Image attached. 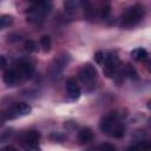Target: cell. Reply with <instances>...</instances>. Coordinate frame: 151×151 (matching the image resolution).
Returning a JSON list of instances; mask_svg holds the SVG:
<instances>
[{"label": "cell", "mask_w": 151, "mask_h": 151, "mask_svg": "<svg viewBox=\"0 0 151 151\" xmlns=\"http://www.w3.org/2000/svg\"><path fill=\"white\" fill-rule=\"evenodd\" d=\"M145 15V8L143 5L140 4H137L130 8H127L123 14H122V18H120V26L122 27H125V28H129V27H132L134 25H137Z\"/></svg>", "instance_id": "obj_1"}, {"label": "cell", "mask_w": 151, "mask_h": 151, "mask_svg": "<svg viewBox=\"0 0 151 151\" xmlns=\"http://www.w3.org/2000/svg\"><path fill=\"white\" fill-rule=\"evenodd\" d=\"M40 139V133L35 130H29L20 134L19 142L26 150H39L38 142Z\"/></svg>", "instance_id": "obj_2"}, {"label": "cell", "mask_w": 151, "mask_h": 151, "mask_svg": "<svg viewBox=\"0 0 151 151\" xmlns=\"http://www.w3.org/2000/svg\"><path fill=\"white\" fill-rule=\"evenodd\" d=\"M103 61H104V64H105L104 70H103L104 74H105L107 78L114 77V76L117 74V72H118L119 64H120L119 58L117 57V54L113 53V52H109L106 55L104 54V60H103Z\"/></svg>", "instance_id": "obj_3"}, {"label": "cell", "mask_w": 151, "mask_h": 151, "mask_svg": "<svg viewBox=\"0 0 151 151\" xmlns=\"http://www.w3.org/2000/svg\"><path fill=\"white\" fill-rule=\"evenodd\" d=\"M31 111H32V107H31L29 104L18 103L14 106L6 110L5 112H2V114L6 118V120H8V119H14V118H18V117H21V116H27V114L31 113Z\"/></svg>", "instance_id": "obj_4"}, {"label": "cell", "mask_w": 151, "mask_h": 151, "mask_svg": "<svg viewBox=\"0 0 151 151\" xmlns=\"http://www.w3.org/2000/svg\"><path fill=\"white\" fill-rule=\"evenodd\" d=\"M97 76L98 73L96 67L90 63H86L85 65H83V67L79 70V73H78L80 81L85 85H93L97 80Z\"/></svg>", "instance_id": "obj_5"}, {"label": "cell", "mask_w": 151, "mask_h": 151, "mask_svg": "<svg viewBox=\"0 0 151 151\" xmlns=\"http://www.w3.org/2000/svg\"><path fill=\"white\" fill-rule=\"evenodd\" d=\"M51 7H52V5H51L50 0H46L40 4H33V6L28 11V13H29L28 20H38V19L45 17L51 11Z\"/></svg>", "instance_id": "obj_6"}, {"label": "cell", "mask_w": 151, "mask_h": 151, "mask_svg": "<svg viewBox=\"0 0 151 151\" xmlns=\"http://www.w3.org/2000/svg\"><path fill=\"white\" fill-rule=\"evenodd\" d=\"M117 122H118V113H117V111H111V112L106 113L101 118V120L99 123V129L104 133H110L111 129L113 127V125Z\"/></svg>", "instance_id": "obj_7"}, {"label": "cell", "mask_w": 151, "mask_h": 151, "mask_svg": "<svg viewBox=\"0 0 151 151\" xmlns=\"http://www.w3.org/2000/svg\"><path fill=\"white\" fill-rule=\"evenodd\" d=\"M19 77H20V80H26V79H29L32 78L33 73H34V67L31 63L28 61H22L20 63L17 67H15Z\"/></svg>", "instance_id": "obj_8"}, {"label": "cell", "mask_w": 151, "mask_h": 151, "mask_svg": "<svg viewBox=\"0 0 151 151\" xmlns=\"http://www.w3.org/2000/svg\"><path fill=\"white\" fill-rule=\"evenodd\" d=\"M66 90H67V96L71 100H76L80 97V87L74 78H70L66 83Z\"/></svg>", "instance_id": "obj_9"}, {"label": "cell", "mask_w": 151, "mask_h": 151, "mask_svg": "<svg viewBox=\"0 0 151 151\" xmlns=\"http://www.w3.org/2000/svg\"><path fill=\"white\" fill-rule=\"evenodd\" d=\"M4 83L7 85V86H14L15 84H18L20 80V77L17 72L15 68H11V70H7L5 73H4Z\"/></svg>", "instance_id": "obj_10"}, {"label": "cell", "mask_w": 151, "mask_h": 151, "mask_svg": "<svg viewBox=\"0 0 151 151\" xmlns=\"http://www.w3.org/2000/svg\"><path fill=\"white\" fill-rule=\"evenodd\" d=\"M66 55H61V57H59V58H57L54 61H53V64L51 65V73H52V76H58L63 70H64V67L66 66V64H67V58H65Z\"/></svg>", "instance_id": "obj_11"}, {"label": "cell", "mask_w": 151, "mask_h": 151, "mask_svg": "<svg viewBox=\"0 0 151 151\" xmlns=\"http://www.w3.org/2000/svg\"><path fill=\"white\" fill-rule=\"evenodd\" d=\"M93 138V132L90 127H83L78 132V140L80 144H86L91 142Z\"/></svg>", "instance_id": "obj_12"}, {"label": "cell", "mask_w": 151, "mask_h": 151, "mask_svg": "<svg viewBox=\"0 0 151 151\" xmlns=\"http://www.w3.org/2000/svg\"><path fill=\"white\" fill-rule=\"evenodd\" d=\"M131 57L136 61H143L147 58V51L143 47H137L131 51Z\"/></svg>", "instance_id": "obj_13"}, {"label": "cell", "mask_w": 151, "mask_h": 151, "mask_svg": "<svg viewBox=\"0 0 151 151\" xmlns=\"http://www.w3.org/2000/svg\"><path fill=\"white\" fill-rule=\"evenodd\" d=\"M109 134H111V136L114 137V138H122V137L125 134V127H124V124L117 122V123L113 125V127L111 129V131H110Z\"/></svg>", "instance_id": "obj_14"}, {"label": "cell", "mask_w": 151, "mask_h": 151, "mask_svg": "<svg viewBox=\"0 0 151 151\" xmlns=\"http://www.w3.org/2000/svg\"><path fill=\"white\" fill-rule=\"evenodd\" d=\"M80 7V0H65L64 9L67 13H74Z\"/></svg>", "instance_id": "obj_15"}, {"label": "cell", "mask_w": 151, "mask_h": 151, "mask_svg": "<svg viewBox=\"0 0 151 151\" xmlns=\"http://www.w3.org/2000/svg\"><path fill=\"white\" fill-rule=\"evenodd\" d=\"M125 74H126L130 79H132V80H138V79H139V76H138L137 70H136L134 66H132L131 64H127V65L125 66Z\"/></svg>", "instance_id": "obj_16"}, {"label": "cell", "mask_w": 151, "mask_h": 151, "mask_svg": "<svg viewBox=\"0 0 151 151\" xmlns=\"http://www.w3.org/2000/svg\"><path fill=\"white\" fill-rule=\"evenodd\" d=\"M13 24V17L8 14L0 15V29H4L6 27H9Z\"/></svg>", "instance_id": "obj_17"}, {"label": "cell", "mask_w": 151, "mask_h": 151, "mask_svg": "<svg viewBox=\"0 0 151 151\" xmlns=\"http://www.w3.org/2000/svg\"><path fill=\"white\" fill-rule=\"evenodd\" d=\"M80 7L84 9L85 14L87 18H91L93 11H92V6H91V0H80Z\"/></svg>", "instance_id": "obj_18"}, {"label": "cell", "mask_w": 151, "mask_h": 151, "mask_svg": "<svg viewBox=\"0 0 151 151\" xmlns=\"http://www.w3.org/2000/svg\"><path fill=\"white\" fill-rule=\"evenodd\" d=\"M40 46L42 47L44 52H48L51 50V46H52V41H51V38L48 35H42L40 38Z\"/></svg>", "instance_id": "obj_19"}, {"label": "cell", "mask_w": 151, "mask_h": 151, "mask_svg": "<svg viewBox=\"0 0 151 151\" xmlns=\"http://www.w3.org/2000/svg\"><path fill=\"white\" fill-rule=\"evenodd\" d=\"M110 14H111V5H110L109 2H106V4H104V5L101 6L100 17H101L103 19H107V18L110 17Z\"/></svg>", "instance_id": "obj_20"}, {"label": "cell", "mask_w": 151, "mask_h": 151, "mask_svg": "<svg viewBox=\"0 0 151 151\" xmlns=\"http://www.w3.org/2000/svg\"><path fill=\"white\" fill-rule=\"evenodd\" d=\"M24 47H25V51H27V52H37L38 51V46H37L35 41H33V40H27L25 42Z\"/></svg>", "instance_id": "obj_21"}, {"label": "cell", "mask_w": 151, "mask_h": 151, "mask_svg": "<svg viewBox=\"0 0 151 151\" xmlns=\"http://www.w3.org/2000/svg\"><path fill=\"white\" fill-rule=\"evenodd\" d=\"M13 134V130L12 129H6L5 131L0 132V143L6 142L7 139H9V137Z\"/></svg>", "instance_id": "obj_22"}, {"label": "cell", "mask_w": 151, "mask_h": 151, "mask_svg": "<svg viewBox=\"0 0 151 151\" xmlns=\"http://www.w3.org/2000/svg\"><path fill=\"white\" fill-rule=\"evenodd\" d=\"M103 60H104V52L101 51H98L94 53V61L97 64H103Z\"/></svg>", "instance_id": "obj_23"}, {"label": "cell", "mask_w": 151, "mask_h": 151, "mask_svg": "<svg viewBox=\"0 0 151 151\" xmlns=\"http://www.w3.org/2000/svg\"><path fill=\"white\" fill-rule=\"evenodd\" d=\"M97 149H98V150H109V151H114V150H116L114 145H112V144H107V143L99 145Z\"/></svg>", "instance_id": "obj_24"}, {"label": "cell", "mask_w": 151, "mask_h": 151, "mask_svg": "<svg viewBox=\"0 0 151 151\" xmlns=\"http://www.w3.org/2000/svg\"><path fill=\"white\" fill-rule=\"evenodd\" d=\"M50 137L52 139H54V140H61V139H64V136L60 134V133H51Z\"/></svg>", "instance_id": "obj_25"}, {"label": "cell", "mask_w": 151, "mask_h": 151, "mask_svg": "<svg viewBox=\"0 0 151 151\" xmlns=\"http://www.w3.org/2000/svg\"><path fill=\"white\" fill-rule=\"evenodd\" d=\"M6 65V58L4 55H0V70Z\"/></svg>", "instance_id": "obj_26"}, {"label": "cell", "mask_w": 151, "mask_h": 151, "mask_svg": "<svg viewBox=\"0 0 151 151\" xmlns=\"http://www.w3.org/2000/svg\"><path fill=\"white\" fill-rule=\"evenodd\" d=\"M5 122H6V118H5V117H4V114L1 113V114H0V127L5 124Z\"/></svg>", "instance_id": "obj_27"}, {"label": "cell", "mask_w": 151, "mask_h": 151, "mask_svg": "<svg viewBox=\"0 0 151 151\" xmlns=\"http://www.w3.org/2000/svg\"><path fill=\"white\" fill-rule=\"evenodd\" d=\"M32 4H40V2H44V1H46V0H29Z\"/></svg>", "instance_id": "obj_28"}, {"label": "cell", "mask_w": 151, "mask_h": 151, "mask_svg": "<svg viewBox=\"0 0 151 151\" xmlns=\"http://www.w3.org/2000/svg\"><path fill=\"white\" fill-rule=\"evenodd\" d=\"M4 150H15V147H13V146H6V147H4Z\"/></svg>", "instance_id": "obj_29"}]
</instances>
